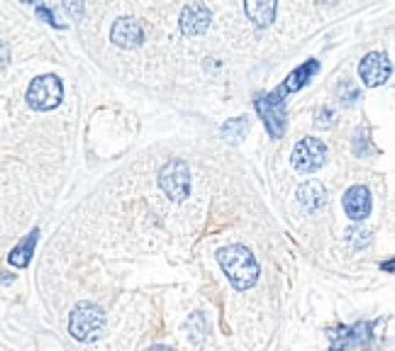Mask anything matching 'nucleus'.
I'll return each instance as SVG.
<instances>
[{
	"mask_svg": "<svg viewBox=\"0 0 395 351\" xmlns=\"http://www.w3.org/2000/svg\"><path fill=\"white\" fill-rule=\"evenodd\" d=\"M217 261L222 266L224 276L237 290H246L256 283L259 278V263H256L254 254L241 244H229L217 251Z\"/></svg>",
	"mask_w": 395,
	"mask_h": 351,
	"instance_id": "1",
	"label": "nucleus"
},
{
	"mask_svg": "<svg viewBox=\"0 0 395 351\" xmlns=\"http://www.w3.org/2000/svg\"><path fill=\"white\" fill-rule=\"evenodd\" d=\"M105 327V315L98 305L93 303H79L71 312L69 332L76 342H96Z\"/></svg>",
	"mask_w": 395,
	"mask_h": 351,
	"instance_id": "2",
	"label": "nucleus"
},
{
	"mask_svg": "<svg viewBox=\"0 0 395 351\" xmlns=\"http://www.w3.org/2000/svg\"><path fill=\"white\" fill-rule=\"evenodd\" d=\"M159 185H161V190L171 197V200H176V202L185 200L190 193L188 163L181 161V159H173V161H168L166 166H161V171H159Z\"/></svg>",
	"mask_w": 395,
	"mask_h": 351,
	"instance_id": "3",
	"label": "nucleus"
},
{
	"mask_svg": "<svg viewBox=\"0 0 395 351\" xmlns=\"http://www.w3.org/2000/svg\"><path fill=\"white\" fill-rule=\"evenodd\" d=\"M64 98V86L57 76H40L27 88V103L32 110H54Z\"/></svg>",
	"mask_w": 395,
	"mask_h": 351,
	"instance_id": "4",
	"label": "nucleus"
},
{
	"mask_svg": "<svg viewBox=\"0 0 395 351\" xmlns=\"http://www.w3.org/2000/svg\"><path fill=\"white\" fill-rule=\"evenodd\" d=\"M325 159H327L325 142L315 139V137H305V139H300L298 144H295L290 161H293V168L298 173H312L325 163Z\"/></svg>",
	"mask_w": 395,
	"mask_h": 351,
	"instance_id": "5",
	"label": "nucleus"
},
{
	"mask_svg": "<svg viewBox=\"0 0 395 351\" xmlns=\"http://www.w3.org/2000/svg\"><path fill=\"white\" fill-rule=\"evenodd\" d=\"M256 110H259L268 134H271L273 139H278L285 130V100H283V96L278 91L266 93V96H259L256 98Z\"/></svg>",
	"mask_w": 395,
	"mask_h": 351,
	"instance_id": "6",
	"label": "nucleus"
},
{
	"mask_svg": "<svg viewBox=\"0 0 395 351\" xmlns=\"http://www.w3.org/2000/svg\"><path fill=\"white\" fill-rule=\"evenodd\" d=\"M373 327L376 322H356L351 327H337L329 332V351H349L356 347H369L371 337H373Z\"/></svg>",
	"mask_w": 395,
	"mask_h": 351,
	"instance_id": "7",
	"label": "nucleus"
},
{
	"mask_svg": "<svg viewBox=\"0 0 395 351\" xmlns=\"http://www.w3.org/2000/svg\"><path fill=\"white\" fill-rule=\"evenodd\" d=\"M393 74V64L391 59L386 57L383 52H371L361 59L359 64V79L364 81L366 88H378L383 86Z\"/></svg>",
	"mask_w": 395,
	"mask_h": 351,
	"instance_id": "8",
	"label": "nucleus"
},
{
	"mask_svg": "<svg viewBox=\"0 0 395 351\" xmlns=\"http://www.w3.org/2000/svg\"><path fill=\"white\" fill-rule=\"evenodd\" d=\"M342 205H344V212H347L349 219L361 222V219H366L371 215V207H373L371 190L366 188V185H351L347 193H344Z\"/></svg>",
	"mask_w": 395,
	"mask_h": 351,
	"instance_id": "9",
	"label": "nucleus"
},
{
	"mask_svg": "<svg viewBox=\"0 0 395 351\" xmlns=\"http://www.w3.org/2000/svg\"><path fill=\"white\" fill-rule=\"evenodd\" d=\"M110 40L122 49H134L144 40V30H142V25L137 20L120 18V20H115L113 30H110Z\"/></svg>",
	"mask_w": 395,
	"mask_h": 351,
	"instance_id": "10",
	"label": "nucleus"
},
{
	"mask_svg": "<svg viewBox=\"0 0 395 351\" xmlns=\"http://www.w3.org/2000/svg\"><path fill=\"white\" fill-rule=\"evenodd\" d=\"M207 25H210V10H207V5L193 3L188 8H183V13H181V30L185 35L190 37L200 35V32L207 30Z\"/></svg>",
	"mask_w": 395,
	"mask_h": 351,
	"instance_id": "11",
	"label": "nucleus"
},
{
	"mask_svg": "<svg viewBox=\"0 0 395 351\" xmlns=\"http://www.w3.org/2000/svg\"><path fill=\"white\" fill-rule=\"evenodd\" d=\"M317 69H320V64H317L315 59H310V62L300 64L295 71H290V74H288V79H285L283 84L276 88V91L281 93V96H288V93L300 91V88H303V86L307 84V81H310L312 76L317 74Z\"/></svg>",
	"mask_w": 395,
	"mask_h": 351,
	"instance_id": "12",
	"label": "nucleus"
},
{
	"mask_svg": "<svg viewBox=\"0 0 395 351\" xmlns=\"http://www.w3.org/2000/svg\"><path fill=\"white\" fill-rule=\"evenodd\" d=\"M298 202L305 207L307 212H315L325 205V188L317 180H307L298 188Z\"/></svg>",
	"mask_w": 395,
	"mask_h": 351,
	"instance_id": "13",
	"label": "nucleus"
},
{
	"mask_svg": "<svg viewBox=\"0 0 395 351\" xmlns=\"http://www.w3.org/2000/svg\"><path fill=\"white\" fill-rule=\"evenodd\" d=\"M37 237H40V229H32L18 246H13V251L8 254V261L13 263L15 268H25L27 263H30L32 251H35V246H37Z\"/></svg>",
	"mask_w": 395,
	"mask_h": 351,
	"instance_id": "14",
	"label": "nucleus"
},
{
	"mask_svg": "<svg viewBox=\"0 0 395 351\" xmlns=\"http://www.w3.org/2000/svg\"><path fill=\"white\" fill-rule=\"evenodd\" d=\"M244 13L256 27H266L276 18V3L273 0H266V3H246Z\"/></svg>",
	"mask_w": 395,
	"mask_h": 351,
	"instance_id": "15",
	"label": "nucleus"
},
{
	"mask_svg": "<svg viewBox=\"0 0 395 351\" xmlns=\"http://www.w3.org/2000/svg\"><path fill=\"white\" fill-rule=\"evenodd\" d=\"M337 96L342 103L351 105V103L359 100V88H356L354 84H349V81H344V84H339V88H337Z\"/></svg>",
	"mask_w": 395,
	"mask_h": 351,
	"instance_id": "16",
	"label": "nucleus"
},
{
	"mask_svg": "<svg viewBox=\"0 0 395 351\" xmlns=\"http://www.w3.org/2000/svg\"><path fill=\"white\" fill-rule=\"evenodd\" d=\"M246 127H249V125H246V120L244 117H237V120H232V122L222 125V134H227L229 139H239V137L244 134Z\"/></svg>",
	"mask_w": 395,
	"mask_h": 351,
	"instance_id": "17",
	"label": "nucleus"
},
{
	"mask_svg": "<svg viewBox=\"0 0 395 351\" xmlns=\"http://www.w3.org/2000/svg\"><path fill=\"white\" fill-rule=\"evenodd\" d=\"M347 241L351 244V249H361V246L371 241V232H366V229H349Z\"/></svg>",
	"mask_w": 395,
	"mask_h": 351,
	"instance_id": "18",
	"label": "nucleus"
},
{
	"mask_svg": "<svg viewBox=\"0 0 395 351\" xmlns=\"http://www.w3.org/2000/svg\"><path fill=\"white\" fill-rule=\"evenodd\" d=\"M315 125H317V127H332V125H334V110L332 108H320V110H317V115H315Z\"/></svg>",
	"mask_w": 395,
	"mask_h": 351,
	"instance_id": "19",
	"label": "nucleus"
},
{
	"mask_svg": "<svg viewBox=\"0 0 395 351\" xmlns=\"http://www.w3.org/2000/svg\"><path fill=\"white\" fill-rule=\"evenodd\" d=\"M37 15H40V18H44V20H47L49 25H54V27H64L62 22H57V20H54V15L49 13V10L44 8V5H37Z\"/></svg>",
	"mask_w": 395,
	"mask_h": 351,
	"instance_id": "20",
	"label": "nucleus"
},
{
	"mask_svg": "<svg viewBox=\"0 0 395 351\" xmlns=\"http://www.w3.org/2000/svg\"><path fill=\"white\" fill-rule=\"evenodd\" d=\"M381 268H383V271H388V273H395V259H391V261H383V263H381Z\"/></svg>",
	"mask_w": 395,
	"mask_h": 351,
	"instance_id": "21",
	"label": "nucleus"
},
{
	"mask_svg": "<svg viewBox=\"0 0 395 351\" xmlns=\"http://www.w3.org/2000/svg\"><path fill=\"white\" fill-rule=\"evenodd\" d=\"M147 351H173V349H168V347H161V344H159V347H151V349H147Z\"/></svg>",
	"mask_w": 395,
	"mask_h": 351,
	"instance_id": "22",
	"label": "nucleus"
}]
</instances>
